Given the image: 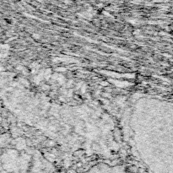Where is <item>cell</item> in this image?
Segmentation results:
<instances>
[{"label": "cell", "mask_w": 173, "mask_h": 173, "mask_svg": "<svg viewBox=\"0 0 173 173\" xmlns=\"http://www.w3.org/2000/svg\"><path fill=\"white\" fill-rule=\"evenodd\" d=\"M155 101L151 109V155L163 173H173V102Z\"/></svg>", "instance_id": "obj_1"}]
</instances>
